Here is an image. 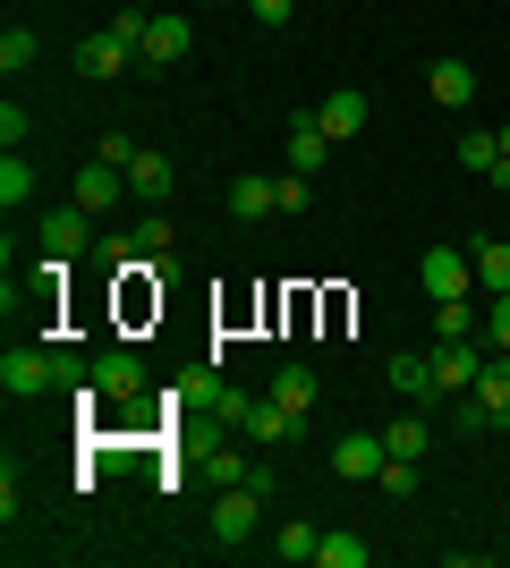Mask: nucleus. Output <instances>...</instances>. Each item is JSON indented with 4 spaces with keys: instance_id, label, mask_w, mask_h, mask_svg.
Segmentation results:
<instances>
[{
    "instance_id": "nucleus-15",
    "label": "nucleus",
    "mask_w": 510,
    "mask_h": 568,
    "mask_svg": "<svg viewBox=\"0 0 510 568\" xmlns=\"http://www.w3.org/2000/svg\"><path fill=\"white\" fill-rule=\"evenodd\" d=\"M426 94H434L442 111H468V102H477V69H468V60H434V69H426Z\"/></svg>"
},
{
    "instance_id": "nucleus-4",
    "label": "nucleus",
    "mask_w": 510,
    "mask_h": 568,
    "mask_svg": "<svg viewBox=\"0 0 510 568\" xmlns=\"http://www.w3.org/2000/svg\"><path fill=\"white\" fill-rule=\"evenodd\" d=\"M383 467H391L383 433H340V442H332V475H340V484H366V475H383Z\"/></svg>"
},
{
    "instance_id": "nucleus-13",
    "label": "nucleus",
    "mask_w": 510,
    "mask_h": 568,
    "mask_svg": "<svg viewBox=\"0 0 510 568\" xmlns=\"http://www.w3.org/2000/svg\"><path fill=\"white\" fill-rule=\"evenodd\" d=\"M170 187H179V170H170L153 144H137V162H128V195H137V204H170Z\"/></svg>"
},
{
    "instance_id": "nucleus-28",
    "label": "nucleus",
    "mask_w": 510,
    "mask_h": 568,
    "mask_svg": "<svg viewBox=\"0 0 510 568\" xmlns=\"http://www.w3.org/2000/svg\"><path fill=\"white\" fill-rule=\"evenodd\" d=\"M128 237H137V255H146V263H153V255H170V221H162V213H146Z\"/></svg>"
},
{
    "instance_id": "nucleus-19",
    "label": "nucleus",
    "mask_w": 510,
    "mask_h": 568,
    "mask_svg": "<svg viewBox=\"0 0 510 568\" xmlns=\"http://www.w3.org/2000/svg\"><path fill=\"white\" fill-rule=\"evenodd\" d=\"M230 213H239V221L281 213V187H272V179H230Z\"/></svg>"
},
{
    "instance_id": "nucleus-7",
    "label": "nucleus",
    "mask_w": 510,
    "mask_h": 568,
    "mask_svg": "<svg viewBox=\"0 0 510 568\" xmlns=\"http://www.w3.org/2000/svg\"><path fill=\"white\" fill-rule=\"evenodd\" d=\"M298 433H307V407H290V399H256L247 407V442H298Z\"/></svg>"
},
{
    "instance_id": "nucleus-26",
    "label": "nucleus",
    "mask_w": 510,
    "mask_h": 568,
    "mask_svg": "<svg viewBox=\"0 0 510 568\" xmlns=\"http://www.w3.org/2000/svg\"><path fill=\"white\" fill-rule=\"evenodd\" d=\"M0 69H9V77L34 69V34H26V26H9V34H0Z\"/></svg>"
},
{
    "instance_id": "nucleus-18",
    "label": "nucleus",
    "mask_w": 510,
    "mask_h": 568,
    "mask_svg": "<svg viewBox=\"0 0 510 568\" xmlns=\"http://www.w3.org/2000/svg\"><path fill=\"white\" fill-rule=\"evenodd\" d=\"M477 332H486L477 297H434V339H477Z\"/></svg>"
},
{
    "instance_id": "nucleus-5",
    "label": "nucleus",
    "mask_w": 510,
    "mask_h": 568,
    "mask_svg": "<svg viewBox=\"0 0 510 568\" xmlns=\"http://www.w3.org/2000/svg\"><path fill=\"white\" fill-rule=\"evenodd\" d=\"M188 51H196V26L162 9V18L146 26V43H137V69H170V60H188Z\"/></svg>"
},
{
    "instance_id": "nucleus-22",
    "label": "nucleus",
    "mask_w": 510,
    "mask_h": 568,
    "mask_svg": "<svg viewBox=\"0 0 510 568\" xmlns=\"http://www.w3.org/2000/svg\"><path fill=\"white\" fill-rule=\"evenodd\" d=\"M316 560H323V568H366V560H374V544H358V535H323Z\"/></svg>"
},
{
    "instance_id": "nucleus-25",
    "label": "nucleus",
    "mask_w": 510,
    "mask_h": 568,
    "mask_svg": "<svg viewBox=\"0 0 510 568\" xmlns=\"http://www.w3.org/2000/svg\"><path fill=\"white\" fill-rule=\"evenodd\" d=\"M272 399H290V407H316V374H307V365H281V374H272Z\"/></svg>"
},
{
    "instance_id": "nucleus-2",
    "label": "nucleus",
    "mask_w": 510,
    "mask_h": 568,
    "mask_svg": "<svg viewBox=\"0 0 510 568\" xmlns=\"http://www.w3.org/2000/svg\"><path fill=\"white\" fill-rule=\"evenodd\" d=\"M477 365H486V339H434V390L442 399H468Z\"/></svg>"
},
{
    "instance_id": "nucleus-17",
    "label": "nucleus",
    "mask_w": 510,
    "mask_h": 568,
    "mask_svg": "<svg viewBox=\"0 0 510 568\" xmlns=\"http://www.w3.org/2000/svg\"><path fill=\"white\" fill-rule=\"evenodd\" d=\"M316 119H323V136H332V144H340V136H358V128H366V94H358V85H340V94H323Z\"/></svg>"
},
{
    "instance_id": "nucleus-10",
    "label": "nucleus",
    "mask_w": 510,
    "mask_h": 568,
    "mask_svg": "<svg viewBox=\"0 0 510 568\" xmlns=\"http://www.w3.org/2000/svg\"><path fill=\"white\" fill-rule=\"evenodd\" d=\"M0 390H9V399L51 390V348H9V356H0Z\"/></svg>"
},
{
    "instance_id": "nucleus-33",
    "label": "nucleus",
    "mask_w": 510,
    "mask_h": 568,
    "mask_svg": "<svg viewBox=\"0 0 510 568\" xmlns=\"http://www.w3.org/2000/svg\"><path fill=\"white\" fill-rule=\"evenodd\" d=\"M247 18H256V26H272V34H281V26H290V0H247Z\"/></svg>"
},
{
    "instance_id": "nucleus-21",
    "label": "nucleus",
    "mask_w": 510,
    "mask_h": 568,
    "mask_svg": "<svg viewBox=\"0 0 510 568\" xmlns=\"http://www.w3.org/2000/svg\"><path fill=\"white\" fill-rule=\"evenodd\" d=\"M451 153H460V170H477V179H486V170L502 162V128H468V136L451 144Z\"/></svg>"
},
{
    "instance_id": "nucleus-3",
    "label": "nucleus",
    "mask_w": 510,
    "mask_h": 568,
    "mask_svg": "<svg viewBox=\"0 0 510 568\" xmlns=\"http://www.w3.org/2000/svg\"><path fill=\"white\" fill-rule=\"evenodd\" d=\"M264 526V493H247V484H221V500H213V544L230 551V544H247Z\"/></svg>"
},
{
    "instance_id": "nucleus-9",
    "label": "nucleus",
    "mask_w": 510,
    "mask_h": 568,
    "mask_svg": "<svg viewBox=\"0 0 510 568\" xmlns=\"http://www.w3.org/2000/svg\"><path fill=\"white\" fill-rule=\"evenodd\" d=\"M477 288V263L460 246H426V297H468Z\"/></svg>"
},
{
    "instance_id": "nucleus-35",
    "label": "nucleus",
    "mask_w": 510,
    "mask_h": 568,
    "mask_svg": "<svg viewBox=\"0 0 510 568\" xmlns=\"http://www.w3.org/2000/svg\"><path fill=\"white\" fill-rule=\"evenodd\" d=\"M486 179H493V187H502V195H510V153H502V162H493V170H486Z\"/></svg>"
},
{
    "instance_id": "nucleus-12",
    "label": "nucleus",
    "mask_w": 510,
    "mask_h": 568,
    "mask_svg": "<svg viewBox=\"0 0 510 568\" xmlns=\"http://www.w3.org/2000/svg\"><path fill=\"white\" fill-rule=\"evenodd\" d=\"M77 204H86V213H102V204H128V170L94 153V162L77 170Z\"/></svg>"
},
{
    "instance_id": "nucleus-23",
    "label": "nucleus",
    "mask_w": 510,
    "mask_h": 568,
    "mask_svg": "<svg viewBox=\"0 0 510 568\" xmlns=\"http://www.w3.org/2000/svg\"><path fill=\"white\" fill-rule=\"evenodd\" d=\"M316 544H323V535H316V526H307V518H290V526H281V535H272V551H281V560H316Z\"/></svg>"
},
{
    "instance_id": "nucleus-31",
    "label": "nucleus",
    "mask_w": 510,
    "mask_h": 568,
    "mask_svg": "<svg viewBox=\"0 0 510 568\" xmlns=\"http://www.w3.org/2000/svg\"><path fill=\"white\" fill-rule=\"evenodd\" d=\"M272 187H281V213H307V170H281Z\"/></svg>"
},
{
    "instance_id": "nucleus-30",
    "label": "nucleus",
    "mask_w": 510,
    "mask_h": 568,
    "mask_svg": "<svg viewBox=\"0 0 510 568\" xmlns=\"http://www.w3.org/2000/svg\"><path fill=\"white\" fill-rule=\"evenodd\" d=\"M477 339H493V348H510V297H486V332Z\"/></svg>"
},
{
    "instance_id": "nucleus-24",
    "label": "nucleus",
    "mask_w": 510,
    "mask_h": 568,
    "mask_svg": "<svg viewBox=\"0 0 510 568\" xmlns=\"http://www.w3.org/2000/svg\"><path fill=\"white\" fill-rule=\"evenodd\" d=\"M383 442H391V458H426V416H391Z\"/></svg>"
},
{
    "instance_id": "nucleus-6",
    "label": "nucleus",
    "mask_w": 510,
    "mask_h": 568,
    "mask_svg": "<svg viewBox=\"0 0 510 568\" xmlns=\"http://www.w3.org/2000/svg\"><path fill=\"white\" fill-rule=\"evenodd\" d=\"M86 221H94V213L60 204V213H43V221H34V246H43V255H60V263H77V255H86Z\"/></svg>"
},
{
    "instance_id": "nucleus-27",
    "label": "nucleus",
    "mask_w": 510,
    "mask_h": 568,
    "mask_svg": "<svg viewBox=\"0 0 510 568\" xmlns=\"http://www.w3.org/2000/svg\"><path fill=\"white\" fill-rule=\"evenodd\" d=\"M26 195H34V170H26V153H9L0 162V204H26Z\"/></svg>"
},
{
    "instance_id": "nucleus-29",
    "label": "nucleus",
    "mask_w": 510,
    "mask_h": 568,
    "mask_svg": "<svg viewBox=\"0 0 510 568\" xmlns=\"http://www.w3.org/2000/svg\"><path fill=\"white\" fill-rule=\"evenodd\" d=\"M374 484H383V493H391V500H409V493H417V484H426V475H417V458H391V467H383V475H374Z\"/></svg>"
},
{
    "instance_id": "nucleus-8",
    "label": "nucleus",
    "mask_w": 510,
    "mask_h": 568,
    "mask_svg": "<svg viewBox=\"0 0 510 568\" xmlns=\"http://www.w3.org/2000/svg\"><path fill=\"white\" fill-rule=\"evenodd\" d=\"M77 69H86V77H128V69H137V43L102 26V34H86V43H77Z\"/></svg>"
},
{
    "instance_id": "nucleus-34",
    "label": "nucleus",
    "mask_w": 510,
    "mask_h": 568,
    "mask_svg": "<svg viewBox=\"0 0 510 568\" xmlns=\"http://www.w3.org/2000/svg\"><path fill=\"white\" fill-rule=\"evenodd\" d=\"M18 509H26V484H18V467H9V475H0V518L18 526Z\"/></svg>"
},
{
    "instance_id": "nucleus-14",
    "label": "nucleus",
    "mask_w": 510,
    "mask_h": 568,
    "mask_svg": "<svg viewBox=\"0 0 510 568\" xmlns=\"http://www.w3.org/2000/svg\"><path fill=\"white\" fill-rule=\"evenodd\" d=\"M383 382L400 390V399H426V407L442 399V390H434V356H417V348H400V356H391V365H383Z\"/></svg>"
},
{
    "instance_id": "nucleus-11",
    "label": "nucleus",
    "mask_w": 510,
    "mask_h": 568,
    "mask_svg": "<svg viewBox=\"0 0 510 568\" xmlns=\"http://www.w3.org/2000/svg\"><path fill=\"white\" fill-rule=\"evenodd\" d=\"M94 390H102V399H137V390H146L137 348H102V356H94Z\"/></svg>"
},
{
    "instance_id": "nucleus-16",
    "label": "nucleus",
    "mask_w": 510,
    "mask_h": 568,
    "mask_svg": "<svg viewBox=\"0 0 510 568\" xmlns=\"http://www.w3.org/2000/svg\"><path fill=\"white\" fill-rule=\"evenodd\" d=\"M323 162H332V136H323V119H290V170H307V179H316Z\"/></svg>"
},
{
    "instance_id": "nucleus-36",
    "label": "nucleus",
    "mask_w": 510,
    "mask_h": 568,
    "mask_svg": "<svg viewBox=\"0 0 510 568\" xmlns=\"http://www.w3.org/2000/svg\"><path fill=\"white\" fill-rule=\"evenodd\" d=\"M502 153H510V128H502Z\"/></svg>"
},
{
    "instance_id": "nucleus-32",
    "label": "nucleus",
    "mask_w": 510,
    "mask_h": 568,
    "mask_svg": "<svg viewBox=\"0 0 510 568\" xmlns=\"http://www.w3.org/2000/svg\"><path fill=\"white\" fill-rule=\"evenodd\" d=\"M94 153H102V162H120V170H128V162H137V136H120V128H111V136H94Z\"/></svg>"
},
{
    "instance_id": "nucleus-1",
    "label": "nucleus",
    "mask_w": 510,
    "mask_h": 568,
    "mask_svg": "<svg viewBox=\"0 0 510 568\" xmlns=\"http://www.w3.org/2000/svg\"><path fill=\"white\" fill-rule=\"evenodd\" d=\"M510 425V348H493L486 365H477V390H468L460 407V433H502Z\"/></svg>"
},
{
    "instance_id": "nucleus-20",
    "label": "nucleus",
    "mask_w": 510,
    "mask_h": 568,
    "mask_svg": "<svg viewBox=\"0 0 510 568\" xmlns=\"http://www.w3.org/2000/svg\"><path fill=\"white\" fill-rule=\"evenodd\" d=\"M468 263H477V288H486V297H510V246H502V237H486Z\"/></svg>"
}]
</instances>
